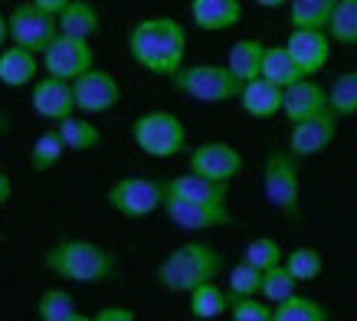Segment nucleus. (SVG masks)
<instances>
[{
	"label": "nucleus",
	"instance_id": "12",
	"mask_svg": "<svg viewBox=\"0 0 357 321\" xmlns=\"http://www.w3.org/2000/svg\"><path fill=\"white\" fill-rule=\"evenodd\" d=\"M164 214L174 226L181 230H217V226H229L233 214L229 207H213V204H197V200H184V197H174L164 193Z\"/></svg>",
	"mask_w": 357,
	"mask_h": 321
},
{
	"label": "nucleus",
	"instance_id": "33",
	"mask_svg": "<svg viewBox=\"0 0 357 321\" xmlns=\"http://www.w3.org/2000/svg\"><path fill=\"white\" fill-rule=\"evenodd\" d=\"M328 36L337 43H357V0H337L328 23Z\"/></svg>",
	"mask_w": 357,
	"mask_h": 321
},
{
	"label": "nucleus",
	"instance_id": "11",
	"mask_svg": "<svg viewBox=\"0 0 357 321\" xmlns=\"http://www.w3.org/2000/svg\"><path fill=\"white\" fill-rule=\"evenodd\" d=\"M187 164H190V171L204 174L210 181L229 184L243 171V154L227 141H204L187 154Z\"/></svg>",
	"mask_w": 357,
	"mask_h": 321
},
{
	"label": "nucleus",
	"instance_id": "4",
	"mask_svg": "<svg viewBox=\"0 0 357 321\" xmlns=\"http://www.w3.org/2000/svg\"><path fill=\"white\" fill-rule=\"evenodd\" d=\"M171 82L177 92H184L187 98H194L200 105H227L233 98H239V82L229 66L217 63H194V66H181L171 75Z\"/></svg>",
	"mask_w": 357,
	"mask_h": 321
},
{
	"label": "nucleus",
	"instance_id": "25",
	"mask_svg": "<svg viewBox=\"0 0 357 321\" xmlns=\"http://www.w3.org/2000/svg\"><path fill=\"white\" fill-rule=\"evenodd\" d=\"M190 315L200 321H213V318H220V315H229V292L220 289L217 278L197 285V289L190 292Z\"/></svg>",
	"mask_w": 357,
	"mask_h": 321
},
{
	"label": "nucleus",
	"instance_id": "34",
	"mask_svg": "<svg viewBox=\"0 0 357 321\" xmlns=\"http://www.w3.org/2000/svg\"><path fill=\"white\" fill-rule=\"evenodd\" d=\"M275 305L256 295H229V318L233 321H272Z\"/></svg>",
	"mask_w": 357,
	"mask_h": 321
},
{
	"label": "nucleus",
	"instance_id": "9",
	"mask_svg": "<svg viewBox=\"0 0 357 321\" xmlns=\"http://www.w3.org/2000/svg\"><path fill=\"white\" fill-rule=\"evenodd\" d=\"M59 36V20L53 13L40 10L36 3H20L17 10L10 13V40L17 46H26L33 53H46V46Z\"/></svg>",
	"mask_w": 357,
	"mask_h": 321
},
{
	"label": "nucleus",
	"instance_id": "20",
	"mask_svg": "<svg viewBox=\"0 0 357 321\" xmlns=\"http://www.w3.org/2000/svg\"><path fill=\"white\" fill-rule=\"evenodd\" d=\"M40 53H33L26 46H7V50H0V86L7 89H23L36 82V75H40Z\"/></svg>",
	"mask_w": 357,
	"mask_h": 321
},
{
	"label": "nucleus",
	"instance_id": "26",
	"mask_svg": "<svg viewBox=\"0 0 357 321\" xmlns=\"http://www.w3.org/2000/svg\"><path fill=\"white\" fill-rule=\"evenodd\" d=\"M56 131L63 135L69 151H92V148H98V141H102V131H98L89 118L76 115V112L59 118V121H56Z\"/></svg>",
	"mask_w": 357,
	"mask_h": 321
},
{
	"label": "nucleus",
	"instance_id": "13",
	"mask_svg": "<svg viewBox=\"0 0 357 321\" xmlns=\"http://www.w3.org/2000/svg\"><path fill=\"white\" fill-rule=\"evenodd\" d=\"M337 121L341 115L337 112H321V115H312V118H302L292 125V135H289V151L295 158H312V154H321V151L335 141L337 135Z\"/></svg>",
	"mask_w": 357,
	"mask_h": 321
},
{
	"label": "nucleus",
	"instance_id": "3",
	"mask_svg": "<svg viewBox=\"0 0 357 321\" xmlns=\"http://www.w3.org/2000/svg\"><path fill=\"white\" fill-rule=\"evenodd\" d=\"M223 266H227V259L217 246H210L204 239H190L158 266V285L174 295H190L197 285L213 282L223 272Z\"/></svg>",
	"mask_w": 357,
	"mask_h": 321
},
{
	"label": "nucleus",
	"instance_id": "40",
	"mask_svg": "<svg viewBox=\"0 0 357 321\" xmlns=\"http://www.w3.org/2000/svg\"><path fill=\"white\" fill-rule=\"evenodd\" d=\"M7 40H10V17H3V13H0V50H3Z\"/></svg>",
	"mask_w": 357,
	"mask_h": 321
},
{
	"label": "nucleus",
	"instance_id": "35",
	"mask_svg": "<svg viewBox=\"0 0 357 321\" xmlns=\"http://www.w3.org/2000/svg\"><path fill=\"white\" fill-rule=\"evenodd\" d=\"M243 259L266 272V269L279 266L282 259H285V253H282V246L275 243V239H272V236H256V239H249V243H246V249H243Z\"/></svg>",
	"mask_w": 357,
	"mask_h": 321
},
{
	"label": "nucleus",
	"instance_id": "36",
	"mask_svg": "<svg viewBox=\"0 0 357 321\" xmlns=\"http://www.w3.org/2000/svg\"><path fill=\"white\" fill-rule=\"evenodd\" d=\"M262 269H256L252 262H239L229 269V295H259L262 292Z\"/></svg>",
	"mask_w": 357,
	"mask_h": 321
},
{
	"label": "nucleus",
	"instance_id": "38",
	"mask_svg": "<svg viewBox=\"0 0 357 321\" xmlns=\"http://www.w3.org/2000/svg\"><path fill=\"white\" fill-rule=\"evenodd\" d=\"M33 3H36L40 10H46V13H53V17H59V13H63L66 7L73 3V0H33Z\"/></svg>",
	"mask_w": 357,
	"mask_h": 321
},
{
	"label": "nucleus",
	"instance_id": "27",
	"mask_svg": "<svg viewBox=\"0 0 357 321\" xmlns=\"http://www.w3.org/2000/svg\"><path fill=\"white\" fill-rule=\"evenodd\" d=\"M262 75L272 79L275 86H292L298 79H305V73L298 69V63L292 59V53L285 46H266V59H262Z\"/></svg>",
	"mask_w": 357,
	"mask_h": 321
},
{
	"label": "nucleus",
	"instance_id": "1",
	"mask_svg": "<svg viewBox=\"0 0 357 321\" xmlns=\"http://www.w3.org/2000/svg\"><path fill=\"white\" fill-rule=\"evenodd\" d=\"M131 59L154 75L171 79L187 56V30L174 17H144L128 30Z\"/></svg>",
	"mask_w": 357,
	"mask_h": 321
},
{
	"label": "nucleus",
	"instance_id": "7",
	"mask_svg": "<svg viewBox=\"0 0 357 321\" xmlns=\"http://www.w3.org/2000/svg\"><path fill=\"white\" fill-rule=\"evenodd\" d=\"M105 204L125 220H144L164 207V181L121 177L105 191Z\"/></svg>",
	"mask_w": 357,
	"mask_h": 321
},
{
	"label": "nucleus",
	"instance_id": "10",
	"mask_svg": "<svg viewBox=\"0 0 357 321\" xmlns=\"http://www.w3.org/2000/svg\"><path fill=\"white\" fill-rule=\"evenodd\" d=\"M73 89H76V108L82 115H102V112H112L121 102L119 79L105 69H96V66L79 75Z\"/></svg>",
	"mask_w": 357,
	"mask_h": 321
},
{
	"label": "nucleus",
	"instance_id": "23",
	"mask_svg": "<svg viewBox=\"0 0 357 321\" xmlns=\"http://www.w3.org/2000/svg\"><path fill=\"white\" fill-rule=\"evenodd\" d=\"M262 59H266V43H259V40H236L229 46L227 66L233 69L239 82H249V79L262 75Z\"/></svg>",
	"mask_w": 357,
	"mask_h": 321
},
{
	"label": "nucleus",
	"instance_id": "19",
	"mask_svg": "<svg viewBox=\"0 0 357 321\" xmlns=\"http://www.w3.org/2000/svg\"><path fill=\"white\" fill-rule=\"evenodd\" d=\"M282 96H285L282 86H275L266 75H256V79L243 82V89H239V105L252 118H272L282 112Z\"/></svg>",
	"mask_w": 357,
	"mask_h": 321
},
{
	"label": "nucleus",
	"instance_id": "15",
	"mask_svg": "<svg viewBox=\"0 0 357 321\" xmlns=\"http://www.w3.org/2000/svg\"><path fill=\"white\" fill-rule=\"evenodd\" d=\"M285 50L292 53V59L298 63L305 75H314L321 73L331 59V36L328 30H298L292 27L289 40H285Z\"/></svg>",
	"mask_w": 357,
	"mask_h": 321
},
{
	"label": "nucleus",
	"instance_id": "24",
	"mask_svg": "<svg viewBox=\"0 0 357 321\" xmlns=\"http://www.w3.org/2000/svg\"><path fill=\"white\" fill-rule=\"evenodd\" d=\"M337 0H289V20L298 30H328Z\"/></svg>",
	"mask_w": 357,
	"mask_h": 321
},
{
	"label": "nucleus",
	"instance_id": "42",
	"mask_svg": "<svg viewBox=\"0 0 357 321\" xmlns=\"http://www.w3.org/2000/svg\"><path fill=\"white\" fill-rule=\"evenodd\" d=\"M7 128H10V121H7V118L0 115V135H3V131H7Z\"/></svg>",
	"mask_w": 357,
	"mask_h": 321
},
{
	"label": "nucleus",
	"instance_id": "28",
	"mask_svg": "<svg viewBox=\"0 0 357 321\" xmlns=\"http://www.w3.org/2000/svg\"><path fill=\"white\" fill-rule=\"evenodd\" d=\"M331 318V311L321 305L318 299H308V295H289L285 301L275 305V315L272 321H328Z\"/></svg>",
	"mask_w": 357,
	"mask_h": 321
},
{
	"label": "nucleus",
	"instance_id": "31",
	"mask_svg": "<svg viewBox=\"0 0 357 321\" xmlns=\"http://www.w3.org/2000/svg\"><path fill=\"white\" fill-rule=\"evenodd\" d=\"M282 262L289 266V272H292L298 282H312V278H318L321 269H325V256L314 246H295L292 253H285Z\"/></svg>",
	"mask_w": 357,
	"mask_h": 321
},
{
	"label": "nucleus",
	"instance_id": "8",
	"mask_svg": "<svg viewBox=\"0 0 357 321\" xmlns=\"http://www.w3.org/2000/svg\"><path fill=\"white\" fill-rule=\"evenodd\" d=\"M96 66V50L89 46V40H79V36H66L59 33L53 43L46 46L43 53V69L46 75H56V79H69L76 82L82 73H89Z\"/></svg>",
	"mask_w": 357,
	"mask_h": 321
},
{
	"label": "nucleus",
	"instance_id": "16",
	"mask_svg": "<svg viewBox=\"0 0 357 321\" xmlns=\"http://www.w3.org/2000/svg\"><path fill=\"white\" fill-rule=\"evenodd\" d=\"M331 102H328V89H321L318 82H312V75H305L292 86H285V96H282V115L289 121H302V118L321 115L328 112Z\"/></svg>",
	"mask_w": 357,
	"mask_h": 321
},
{
	"label": "nucleus",
	"instance_id": "14",
	"mask_svg": "<svg viewBox=\"0 0 357 321\" xmlns=\"http://www.w3.org/2000/svg\"><path fill=\"white\" fill-rule=\"evenodd\" d=\"M33 112L46 121H59V118L79 112L76 108V89L69 79H56V75H46V79H36L33 82V96H30Z\"/></svg>",
	"mask_w": 357,
	"mask_h": 321
},
{
	"label": "nucleus",
	"instance_id": "43",
	"mask_svg": "<svg viewBox=\"0 0 357 321\" xmlns=\"http://www.w3.org/2000/svg\"><path fill=\"white\" fill-rule=\"evenodd\" d=\"M7 3H10V0H7Z\"/></svg>",
	"mask_w": 357,
	"mask_h": 321
},
{
	"label": "nucleus",
	"instance_id": "6",
	"mask_svg": "<svg viewBox=\"0 0 357 321\" xmlns=\"http://www.w3.org/2000/svg\"><path fill=\"white\" fill-rule=\"evenodd\" d=\"M262 193L279 214L298 216V197H302V181H298V158L292 151H272L262 164Z\"/></svg>",
	"mask_w": 357,
	"mask_h": 321
},
{
	"label": "nucleus",
	"instance_id": "37",
	"mask_svg": "<svg viewBox=\"0 0 357 321\" xmlns=\"http://www.w3.org/2000/svg\"><path fill=\"white\" fill-rule=\"evenodd\" d=\"M92 321H135V311L121 308V305H112V308H102L92 315Z\"/></svg>",
	"mask_w": 357,
	"mask_h": 321
},
{
	"label": "nucleus",
	"instance_id": "5",
	"mask_svg": "<svg viewBox=\"0 0 357 321\" xmlns=\"http://www.w3.org/2000/svg\"><path fill=\"white\" fill-rule=\"evenodd\" d=\"M131 141L148 158L167 160V158H177L187 148V128L174 112H144L131 125Z\"/></svg>",
	"mask_w": 357,
	"mask_h": 321
},
{
	"label": "nucleus",
	"instance_id": "41",
	"mask_svg": "<svg viewBox=\"0 0 357 321\" xmlns=\"http://www.w3.org/2000/svg\"><path fill=\"white\" fill-rule=\"evenodd\" d=\"M252 3H259V7H285V3H289V0H252Z\"/></svg>",
	"mask_w": 357,
	"mask_h": 321
},
{
	"label": "nucleus",
	"instance_id": "18",
	"mask_svg": "<svg viewBox=\"0 0 357 321\" xmlns=\"http://www.w3.org/2000/svg\"><path fill=\"white\" fill-rule=\"evenodd\" d=\"M190 20L197 30L206 33L233 30L243 20V3L239 0H190Z\"/></svg>",
	"mask_w": 357,
	"mask_h": 321
},
{
	"label": "nucleus",
	"instance_id": "32",
	"mask_svg": "<svg viewBox=\"0 0 357 321\" xmlns=\"http://www.w3.org/2000/svg\"><path fill=\"white\" fill-rule=\"evenodd\" d=\"M328 102H331V112H337L341 118L357 115V69L337 75L335 86L328 89Z\"/></svg>",
	"mask_w": 357,
	"mask_h": 321
},
{
	"label": "nucleus",
	"instance_id": "21",
	"mask_svg": "<svg viewBox=\"0 0 357 321\" xmlns=\"http://www.w3.org/2000/svg\"><path fill=\"white\" fill-rule=\"evenodd\" d=\"M56 20H59V33H66V36L92 40L98 33V10L92 0H73Z\"/></svg>",
	"mask_w": 357,
	"mask_h": 321
},
{
	"label": "nucleus",
	"instance_id": "39",
	"mask_svg": "<svg viewBox=\"0 0 357 321\" xmlns=\"http://www.w3.org/2000/svg\"><path fill=\"white\" fill-rule=\"evenodd\" d=\"M10 193H13V184H10V174L7 171H0V207L10 200Z\"/></svg>",
	"mask_w": 357,
	"mask_h": 321
},
{
	"label": "nucleus",
	"instance_id": "30",
	"mask_svg": "<svg viewBox=\"0 0 357 321\" xmlns=\"http://www.w3.org/2000/svg\"><path fill=\"white\" fill-rule=\"evenodd\" d=\"M295 292H298V278L289 272V266H285V262L266 269V276H262V292H259L266 301L279 305V301H285L289 295H295Z\"/></svg>",
	"mask_w": 357,
	"mask_h": 321
},
{
	"label": "nucleus",
	"instance_id": "22",
	"mask_svg": "<svg viewBox=\"0 0 357 321\" xmlns=\"http://www.w3.org/2000/svg\"><path fill=\"white\" fill-rule=\"evenodd\" d=\"M36 318L40 321H89V315H82L76 305V299L66 289H46L36 299Z\"/></svg>",
	"mask_w": 357,
	"mask_h": 321
},
{
	"label": "nucleus",
	"instance_id": "29",
	"mask_svg": "<svg viewBox=\"0 0 357 321\" xmlns=\"http://www.w3.org/2000/svg\"><path fill=\"white\" fill-rule=\"evenodd\" d=\"M66 141H63V135L56 128H50V131H43L40 138L33 141V148H30V167L36 174H46V171H53L56 164L63 160V154H66Z\"/></svg>",
	"mask_w": 357,
	"mask_h": 321
},
{
	"label": "nucleus",
	"instance_id": "2",
	"mask_svg": "<svg viewBox=\"0 0 357 321\" xmlns=\"http://www.w3.org/2000/svg\"><path fill=\"white\" fill-rule=\"evenodd\" d=\"M43 269L63 282H79V285H98L119 276V256L112 249L98 246L92 239H76L66 236L43 253Z\"/></svg>",
	"mask_w": 357,
	"mask_h": 321
},
{
	"label": "nucleus",
	"instance_id": "17",
	"mask_svg": "<svg viewBox=\"0 0 357 321\" xmlns=\"http://www.w3.org/2000/svg\"><path fill=\"white\" fill-rule=\"evenodd\" d=\"M229 184L210 181L204 174L187 171L177 174L171 181H164V193H174V197H184V200H197V204H213V207H229Z\"/></svg>",
	"mask_w": 357,
	"mask_h": 321
}]
</instances>
